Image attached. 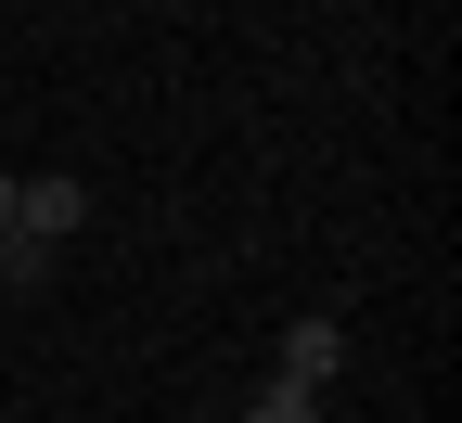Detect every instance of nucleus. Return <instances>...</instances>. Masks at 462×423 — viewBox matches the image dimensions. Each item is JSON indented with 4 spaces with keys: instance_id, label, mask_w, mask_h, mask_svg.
Returning <instances> with one entry per match:
<instances>
[{
    "instance_id": "f257e3e1",
    "label": "nucleus",
    "mask_w": 462,
    "mask_h": 423,
    "mask_svg": "<svg viewBox=\"0 0 462 423\" xmlns=\"http://www.w3.org/2000/svg\"><path fill=\"white\" fill-rule=\"evenodd\" d=\"M14 231H26V244H51V257H65L78 231H90V179H65V167L14 179Z\"/></svg>"
},
{
    "instance_id": "f03ea898",
    "label": "nucleus",
    "mask_w": 462,
    "mask_h": 423,
    "mask_svg": "<svg viewBox=\"0 0 462 423\" xmlns=\"http://www.w3.org/2000/svg\"><path fill=\"white\" fill-rule=\"evenodd\" d=\"M334 372H346V321H296V334H282V372H270V385H309V398H321Z\"/></svg>"
},
{
    "instance_id": "7ed1b4c3",
    "label": "nucleus",
    "mask_w": 462,
    "mask_h": 423,
    "mask_svg": "<svg viewBox=\"0 0 462 423\" xmlns=\"http://www.w3.org/2000/svg\"><path fill=\"white\" fill-rule=\"evenodd\" d=\"M51 282V244H26V231H0V295H39Z\"/></svg>"
},
{
    "instance_id": "20e7f679",
    "label": "nucleus",
    "mask_w": 462,
    "mask_h": 423,
    "mask_svg": "<svg viewBox=\"0 0 462 423\" xmlns=\"http://www.w3.org/2000/svg\"><path fill=\"white\" fill-rule=\"evenodd\" d=\"M231 423H321V398H309V385H257Z\"/></svg>"
},
{
    "instance_id": "39448f33",
    "label": "nucleus",
    "mask_w": 462,
    "mask_h": 423,
    "mask_svg": "<svg viewBox=\"0 0 462 423\" xmlns=\"http://www.w3.org/2000/svg\"><path fill=\"white\" fill-rule=\"evenodd\" d=\"M0 231H14V167H0Z\"/></svg>"
}]
</instances>
